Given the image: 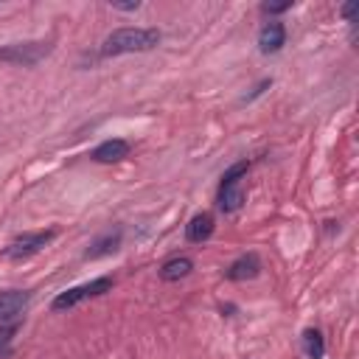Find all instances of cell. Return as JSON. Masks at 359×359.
Here are the masks:
<instances>
[{
	"mask_svg": "<svg viewBox=\"0 0 359 359\" xmlns=\"http://www.w3.org/2000/svg\"><path fill=\"white\" fill-rule=\"evenodd\" d=\"M48 50H50L48 42H20V45H8V48H3V50H0V62L36 65Z\"/></svg>",
	"mask_w": 359,
	"mask_h": 359,
	"instance_id": "5b68a950",
	"label": "cell"
},
{
	"mask_svg": "<svg viewBox=\"0 0 359 359\" xmlns=\"http://www.w3.org/2000/svg\"><path fill=\"white\" fill-rule=\"evenodd\" d=\"M109 289H112V278H95V280L79 283V286H73V289L56 294L53 303H50V309H53V311H65V309H73V306H79V303H84V300H90V297H98V294H104V292H109Z\"/></svg>",
	"mask_w": 359,
	"mask_h": 359,
	"instance_id": "3957f363",
	"label": "cell"
},
{
	"mask_svg": "<svg viewBox=\"0 0 359 359\" xmlns=\"http://www.w3.org/2000/svg\"><path fill=\"white\" fill-rule=\"evenodd\" d=\"M247 168H250V163H247V160H241V163L230 165V168L222 174V185H219V196H216L219 210H224V213H236V210L244 205L241 177L247 174Z\"/></svg>",
	"mask_w": 359,
	"mask_h": 359,
	"instance_id": "7a4b0ae2",
	"label": "cell"
},
{
	"mask_svg": "<svg viewBox=\"0 0 359 359\" xmlns=\"http://www.w3.org/2000/svg\"><path fill=\"white\" fill-rule=\"evenodd\" d=\"M292 8V0H283V3H264L261 11L264 14H280V11H289Z\"/></svg>",
	"mask_w": 359,
	"mask_h": 359,
	"instance_id": "9a60e30c",
	"label": "cell"
},
{
	"mask_svg": "<svg viewBox=\"0 0 359 359\" xmlns=\"http://www.w3.org/2000/svg\"><path fill=\"white\" fill-rule=\"evenodd\" d=\"M28 300H31V294L22 292V289H6V292H0V323L17 317L28 306Z\"/></svg>",
	"mask_w": 359,
	"mask_h": 359,
	"instance_id": "9c48e42d",
	"label": "cell"
},
{
	"mask_svg": "<svg viewBox=\"0 0 359 359\" xmlns=\"http://www.w3.org/2000/svg\"><path fill=\"white\" fill-rule=\"evenodd\" d=\"M286 45V28L283 22H266L258 34V48L261 53H278Z\"/></svg>",
	"mask_w": 359,
	"mask_h": 359,
	"instance_id": "30bf717a",
	"label": "cell"
},
{
	"mask_svg": "<svg viewBox=\"0 0 359 359\" xmlns=\"http://www.w3.org/2000/svg\"><path fill=\"white\" fill-rule=\"evenodd\" d=\"M213 227H216L213 213L202 210V213H196V216L185 224V238H188L191 244H202V241H208V238L213 236Z\"/></svg>",
	"mask_w": 359,
	"mask_h": 359,
	"instance_id": "8992f818",
	"label": "cell"
},
{
	"mask_svg": "<svg viewBox=\"0 0 359 359\" xmlns=\"http://www.w3.org/2000/svg\"><path fill=\"white\" fill-rule=\"evenodd\" d=\"M53 236H56V230H36V233H22V236H17L8 247H6V258H11V261H22V258H31V255H36L48 241H53Z\"/></svg>",
	"mask_w": 359,
	"mask_h": 359,
	"instance_id": "277c9868",
	"label": "cell"
},
{
	"mask_svg": "<svg viewBox=\"0 0 359 359\" xmlns=\"http://www.w3.org/2000/svg\"><path fill=\"white\" fill-rule=\"evenodd\" d=\"M112 8H115V11H137L140 3H137V0H135V3H112Z\"/></svg>",
	"mask_w": 359,
	"mask_h": 359,
	"instance_id": "2e32d148",
	"label": "cell"
},
{
	"mask_svg": "<svg viewBox=\"0 0 359 359\" xmlns=\"http://www.w3.org/2000/svg\"><path fill=\"white\" fill-rule=\"evenodd\" d=\"M258 272H261V258H258L255 252H244L241 258H236V261L224 269L227 280H250V278H255Z\"/></svg>",
	"mask_w": 359,
	"mask_h": 359,
	"instance_id": "52a82bcc",
	"label": "cell"
},
{
	"mask_svg": "<svg viewBox=\"0 0 359 359\" xmlns=\"http://www.w3.org/2000/svg\"><path fill=\"white\" fill-rule=\"evenodd\" d=\"M17 323L14 325H3L0 328V356H6L8 353V345H11V339H14V334H17Z\"/></svg>",
	"mask_w": 359,
	"mask_h": 359,
	"instance_id": "5bb4252c",
	"label": "cell"
},
{
	"mask_svg": "<svg viewBox=\"0 0 359 359\" xmlns=\"http://www.w3.org/2000/svg\"><path fill=\"white\" fill-rule=\"evenodd\" d=\"M339 14H342L345 20H353V17H356V3H345V6L339 8Z\"/></svg>",
	"mask_w": 359,
	"mask_h": 359,
	"instance_id": "e0dca14e",
	"label": "cell"
},
{
	"mask_svg": "<svg viewBox=\"0 0 359 359\" xmlns=\"http://www.w3.org/2000/svg\"><path fill=\"white\" fill-rule=\"evenodd\" d=\"M121 238H123V233H121V230H109V233L98 236V238L84 250V258H87V261H95V258L112 255V252L121 247Z\"/></svg>",
	"mask_w": 359,
	"mask_h": 359,
	"instance_id": "8fae6325",
	"label": "cell"
},
{
	"mask_svg": "<svg viewBox=\"0 0 359 359\" xmlns=\"http://www.w3.org/2000/svg\"><path fill=\"white\" fill-rule=\"evenodd\" d=\"M303 351L309 359H323L325 353V342H323V334L317 328H306L303 331Z\"/></svg>",
	"mask_w": 359,
	"mask_h": 359,
	"instance_id": "4fadbf2b",
	"label": "cell"
},
{
	"mask_svg": "<svg viewBox=\"0 0 359 359\" xmlns=\"http://www.w3.org/2000/svg\"><path fill=\"white\" fill-rule=\"evenodd\" d=\"M160 42V31L157 28H118L112 31L104 45H101V56H121V53H143L157 48Z\"/></svg>",
	"mask_w": 359,
	"mask_h": 359,
	"instance_id": "6da1fadb",
	"label": "cell"
},
{
	"mask_svg": "<svg viewBox=\"0 0 359 359\" xmlns=\"http://www.w3.org/2000/svg\"><path fill=\"white\" fill-rule=\"evenodd\" d=\"M90 157H93L95 163H118V160L129 157V143L121 140V137H109V140L98 143Z\"/></svg>",
	"mask_w": 359,
	"mask_h": 359,
	"instance_id": "ba28073f",
	"label": "cell"
},
{
	"mask_svg": "<svg viewBox=\"0 0 359 359\" xmlns=\"http://www.w3.org/2000/svg\"><path fill=\"white\" fill-rule=\"evenodd\" d=\"M191 269H194V261H191V258L174 255V258H168V261L160 266V278L168 280V283H174V280H180V278H188Z\"/></svg>",
	"mask_w": 359,
	"mask_h": 359,
	"instance_id": "7c38bea8",
	"label": "cell"
}]
</instances>
